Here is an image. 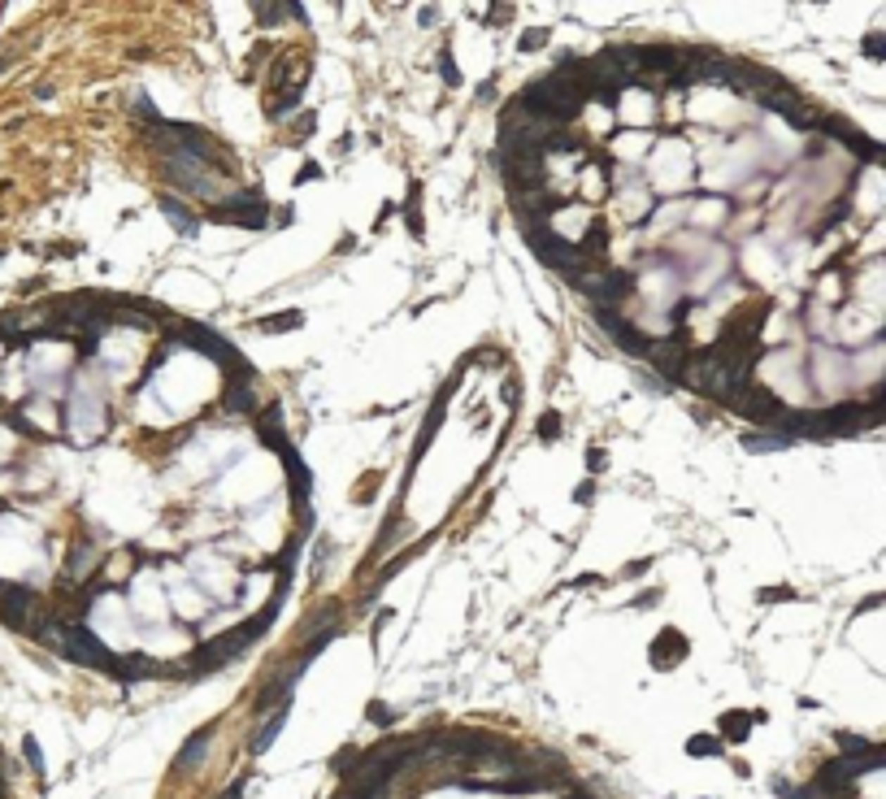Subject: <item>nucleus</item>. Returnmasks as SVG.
I'll use <instances>...</instances> for the list:
<instances>
[{
  "mask_svg": "<svg viewBox=\"0 0 886 799\" xmlns=\"http://www.w3.org/2000/svg\"><path fill=\"white\" fill-rule=\"evenodd\" d=\"M730 408H734V413H743V417H756V422H765V426H782V417H787V408H782V400L769 391V386H756V382H747L743 391H734Z\"/></svg>",
  "mask_w": 886,
  "mask_h": 799,
  "instance_id": "f257e3e1",
  "label": "nucleus"
},
{
  "mask_svg": "<svg viewBox=\"0 0 886 799\" xmlns=\"http://www.w3.org/2000/svg\"><path fill=\"white\" fill-rule=\"evenodd\" d=\"M647 656H652V665H656V669H673L682 656H687V638H682L678 630H661Z\"/></svg>",
  "mask_w": 886,
  "mask_h": 799,
  "instance_id": "f03ea898",
  "label": "nucleus"
},
{
  "mask_svg": "<svg viewBox=\"0 0 886 799\" xmlns=\"http://www.w3.org/2000/svg\"><path fill=\"white\" fill-rule=\"evenodd\" d=\"M296 669H287V674H274V678H265V686H261V695H257V712H265L270 704H278L283 708L287 704V695H291V686H296Z\"/></svg>",
  "mask_w": 886,
  "mask_h": 799,
  "instance_id": "7ed1b4c3",
  "label": "nucleus"
},
{
  "mask_svg": "<svg viewBox=\"0 0 886 799\" xmlns=\"http://www.w3.org/2000/svg\"><path fill=\"white\" fill-rule=\"evenodd\" d=\"M287 712H291V704H283V708H274L265 721H261V730H257V738H252V756H265L270 747H274V738L283 734V726H287Z\"/></svg>",
  "mask_w": 886,
  "mask_h": 799,
  "instance_id": "20e7f679",
  "label": "nucleus"
},
{
  "mask_svg": "<svg viewBox=\"0 0 886 799\" xmlns=\"http://www.w3.org/2000/svg\"><path fill=\"white\" fill-rule=\"evenodd\" d=\"M756 721H765V712H739V708H734V712H726V717H721L717 734H721V743H726V738H730V743H743V738L752 734Z\"/></svg>",
  "mask_w": 886,
  "mask_h": 799,
  "instance_id": "39448f33",
  "label": "nucleus"
},
{
  "mask_svg": "<svg viewBox=\"0 0 886 799\" xmlns=\"http://www.w3.org/2000/svg\"><path fill=\"white\" fill-rule=\"evenodd\" d=\"M795 439L791 434H782V430H752V434H743V448L747 452H756V456H769V452H787Z\"/></svg>",
  "mask_w": 886,
  "mask_h": 799,
  "instance_id": "423d86ee",
  "label": "nucleus"
},
{
  "mask_svg": "<svg viewBox=\"0 0 886 799\" xmlns=\"http://www.w3.org/2000/svg\"><path fill=\"white\" fill-rule=\"evenodd\" d=\"M643 148H652V131H621L613 139V152H617L621 161H630V165L643 161Z\"/></svg>",
  "mask_w": 886,
  "mask_h": 799,
  "instance_id": "0eeeda50",
  "label": "nucleus"
},
{
  "mask_svg": "<svg viewBox=\"0 0 886 799\" xmlns=\"http://www.w3.org/2000/svg\"><path fill=\"white\" fill-rule=\"evenodd\" d=\"M157 209H161V213H165L174 226H179V235H196V230H200V218L187 209L183 200H174V196H161V200H157Z\"/></svg>",
  "mask_w": 886,
  "mask_h": 799,
  "instance_id": "6e6552de",
  "label": "nucleus"
},
{
  "mask_svg": "<svg viewBox=\"0 0 886 799\" xmlns=\"http://www.w3.org/2000/svg\"><path fill=\"white\" fill-rule=\"evenodd\" d=\"M209 734H213V730H200V734H191V738L183 743L179 760H174V769H179V773H187L196 760H205V752H209Z\"/></svg>",
  "mask_w": 886,
  "mask_h": 799,
  "instance_id": "1a4fd4ad",
  "label": "nucleus"
},
{
  "mask_svg": "<svg viewBox=\"0 0 886 799\" xmlns=\"http://www.w3.org/2000/svg\"><path fill=\"white\" fill-rule=\"evenodd\" d=\"M226 408H231V413H252V408H257V396H252V378L231 382V391H226Z\"/></svg>",
  "mask_w": 886,
  "mask_h": 799,
  "instance_id": "9d476101",
  "label": "nucleus"
},
{
  "mask_svg": "<svg viewBox=\"0 0 886 799\" xmlns=\"http://www.w3.org/2000/svg\"><path fill=\"white\" fill-rule=\"evenodd\" d=\"M604 183H609V174H604V165H587V174L578 178V187L587 200H600L604 196Z\"/></svg>",
  "mask_w": 886,
  "mask_h": 799,
  "instance_id": "9b49d317",
  "label": "nucleus"
},
{
  "mask_svg": "<svg viewBox=\"0 0 886 799\" xmlns=\"http://www.w3.org/2000/svg\"><path fill=\"white\" fill-rule=\"evenodd\" d=\"M721 747H726L721 734H717V738H713V734H691V738H687V752L700 756V760H704V756H721Z\"/></svg>",
  "mask_w": 886,
  "mask_h": 799,
  "instance_id": "f8f14e48",
  "label": "nucleus"
},
{
  "mask_svg": "<svg viewBox=\"0 0 886 799\" xmlns=\"http://www.w3.org/2000/svg\"><path fill=\"white\" fill-rule=\"evenodd\" d=\"M300 322H305V313H296V308H287V313H278V317H261L257 326H261L265 334H278V330H296Z\"/></svg>",
  "mask_w": 886,
  "mask_h": 799,
  "instance_id": "ddd939ff",
  "label": "nucleus"
},
{
  "mask_svg": "<svg viewBox=\"0 0 886 799\" xmlns=\"http://www.w3.org/2000/svg\"><path fill=\"white\" fill-rule=\"evenodd\" d=\"M296 105H300V87H287L278 100H265V113H270V118H283V113L296 109Z\"/></svg>",
  "mask_w": 886,
  "mask_h": 799,
  "instance_id": "4468645a",
  "label": "nucleus"
},
{
  "mask_svg": "<svg viewBox=\"0 0 886 799\" xmlns=\"http://www.w3.org/2000/svg\"><path fill=\"white\" fill-rule=\"evenodd\" d=\"M717 218H726V204H717V200H708V204H700V209H695V226L700 230H713Z\"/></svg>",
  "mask_w": 886,
  "mask_h": 799,
  "instance_id": "2eb2a0df",
  "label": "nucleus"
},
{
  "mask_svg": "<svg viewBox=\"0 0 886 799\" xmlns=\"http://www.w3.org/2000/svg\"><path fill=\"white\" fill-rule=\"evenodd\" d=\"M860 48H865V57H869V61H886V31H869Z\"/></svg>",
  "mask_w": 886,
  "mask_h": 799,
  "instance_id": "dca6fc26",
  "label": "nucleus"
},
{
  "mask_svg": "<svg viewBox=\"0 0 886 799\" xmlns=\"http://www.w3.org/2000/svg\"><path fill=\"white\" fill-rule=\"evenodd\" d=\"M365 717H369V721H378V726H391V721H395V712H391L383 700H374V704L365 708Z\"/></svg>",
  "mask_w": 886,
  "mask_h": 799,
  "instance_id": "f3484780",
  "label": "nucleus"
},
{
  "mask_svg": "<svg viewBox=\"0 0 886 799\" xmlns=\"http://www.w3.org/2000/svg\"><path fill=\"white\" fill-rule=\"evenodd\" d=\"M439 74H443V79H448L452 87L461 83V70H457V61H452V53H439Z\"/></svg>",
  "mask_w": 886,
  "mask_h": 799,
  "instance_id": "a211bd4d",
  "label": "nucleus"
},
{
  "mask_svg": "<svg viewBox=\"0 0 886 799\" xmlns=\"http://www.w3.org/2000/svg\"><path fill=\"white\" fill-rule=\"evenodd\" d=\"M539 434H543V439L552 443L556 434H561V417H556V413H543V417H539Z\"/></svg>",
  "mask_w": 886,
  "mask_h": 799,
  "instance_id": "6ab92c4d",
  "label": "nucleus"
},
{
  "mask_svg": "<svg viewBox=\"0 0 886 799\" xmlns=\"http://www.w3.org/2000/svg\"><path fill=\"white\" fill-rule=\"evenodd\" d=\"M543 44H548V31H526L517 48H521V53H535V48H543Z\"/></svg>",
  "mask_w": 886,
  "mask_h": 799,
  "instance_id": "aec40b11",
  "label": "nucleus"
},
{
  "mask_svg": "<svg viewBox=\"0 0 886 799\" xmlns=\"http://www.w3.org/2000/svg\"><path fill=\"white\" fill-rule=\"evenodd\" d=\"M313 131H317V113H313V109H309V113H305V118H300V122H296V139H300V135H305V139H309V135H313Z\"/></svg>",
  "mask_w": 886,
  "mask_h": 799,
  "instance_id": "412c9836",
  "label": "nucleus"
},
{
  "mask_svg": "<svg viewBox=\"0 0 886 799\" xmlns=\"http://www.w3.org/2000/svg\"><path fill=\"white\" fill-rule=\"evenodd\" d=\"M283 13H287V5H274V9L257 5V18H261V27H274V18H283Z\"/></svg>",
  "mask_w": 886,
  "mask_h": 799,
  "instance_id": "4be33fe9",
  "label": "nucleus"
},
{
  "mask_svg": "<svg viewBox=\"0 0 886 799\" xmlns=\"http://www.w3.org/2000/svg\"><path fill=\"white\" fill-rule=\"evenodd\" d=\"M761 600L769 604V600H795V591L791 586H769V591H761Z\"/></svg>",
  "mask_w": 886,
  "mask_h": 799,
  "instance_id": "5701e85b",
  "label": "nucleus"
},
{
  "mask_svg": "<svg viewBox=\"0 0 886 799\" xmlns=\"http://www.w3.org/2000/svg\"><path fill=\"white\" fill-rule=\"evenodd\" d=\"M639 386H643V391H665V382L656 378V374H652V378H647V374H639Z\"/></svg>",
  "mask_w": 886,
  "mask_h": 799,
  "instance_id": "b1692460",
  "label": "nucleus"
},
{
  "mask_svg": "<svg viewBox=\"0 0 886 799\" xmlns=\"http://www.w3.org/2000/svg\"><path fill=\"white\" fill-rule=\"evenodd\" d=\"M656 600H661V591H643V596L635 600V608H647V604H656Z\"/></svg>",
  "mask_w": 886,
  "mask_h": 799,
  "instance_id": "393cba45",
  "label": "nucleus"
},
{
  "mask_svg": "<svg viewBox=\"0 0 886 799\" xmlns=\"http://www.w3.org/2000/svg\"><path fill=\"white\" fill-rule=\"evenodd\" d=\"M27 756H31V765H35V769H44V760H39V747H35V738H27Z\"/></svg>",
  "mask_w": 886,
  "mask_h": 799,
  "instance_id": "a878e982",
  "label": "nucleus"
},
{
  "mask_svg": "<svg viewBox=\"0 0 886 799\" xmlns=\"http://www.w3.org/2000/svg\"><path fill=\"white\" fill-rule=\"evenodd\" d=\"M305 178H322V170H317V165H305V170L296 174V183H305Z\"/></svg>",
  "mask_w": 886,
  "mask_h": 799,
  "instance_id": "bb28decb",
  "label": "nucleus"
},
{
  "mask_svg": "<svg viewBox=\"0 0 886 799\" xmlns=\"http://www.w3.org/2000/svg\"><path fill=\"white\" fill-rule=\"evenodd\" d=\"M591 496H595V486H591V482H582L578 491H574V500H591Z\"/></svg>",
  "mask_w": 886,
  "mask_h": 799,
  "instance_id": "cd10ccee",
  "label": "nucleus"
},
{
  "mask_svg": "<svg viewBox=\"0 0 886 799\" xmlns=\"http://www.w3.org/2000/svg\"><path fill=\"white\" fill-rule=\"evenodd\" d=\"M878 604H886V596H869L865 604H860V612H869V608H878Z\"/></svg>",
  "mask_w": 886,
  "mask_h": 799,
  "instance_id": "c85d7f7f",
  "label": "nucleus"
},
{
  "mask_svg": "<svg viewBox=\"0 0 886 799\" xmlns=\"http://www.w3.org/2000/svg\"><path fill=\"white\" fill-rule=\"evenodd\" d=\"M222 799H243V782H235V786H231V791H226Z\"/></svg>",
  "mask_w": 886,
  "mask_h": 799,
  "instance_id": "c756f323",
  "label": "nucleus"
},
{
  "mask_svg": "<svg viewBox=\"0 0 886 799\" xmlns=\"http://www.w3.org/2000/svg\"><path fill=\"white\" fill-rule=\"evenodd\" d=\"M574 799H591V795H582V791H578V795H574Z\"/></svg>",
  "mask_w": 886,
  "mask_h": 799,
  "instance_id": "7c9ffc66",
  "label": "nucleus"
}]
</instances>
